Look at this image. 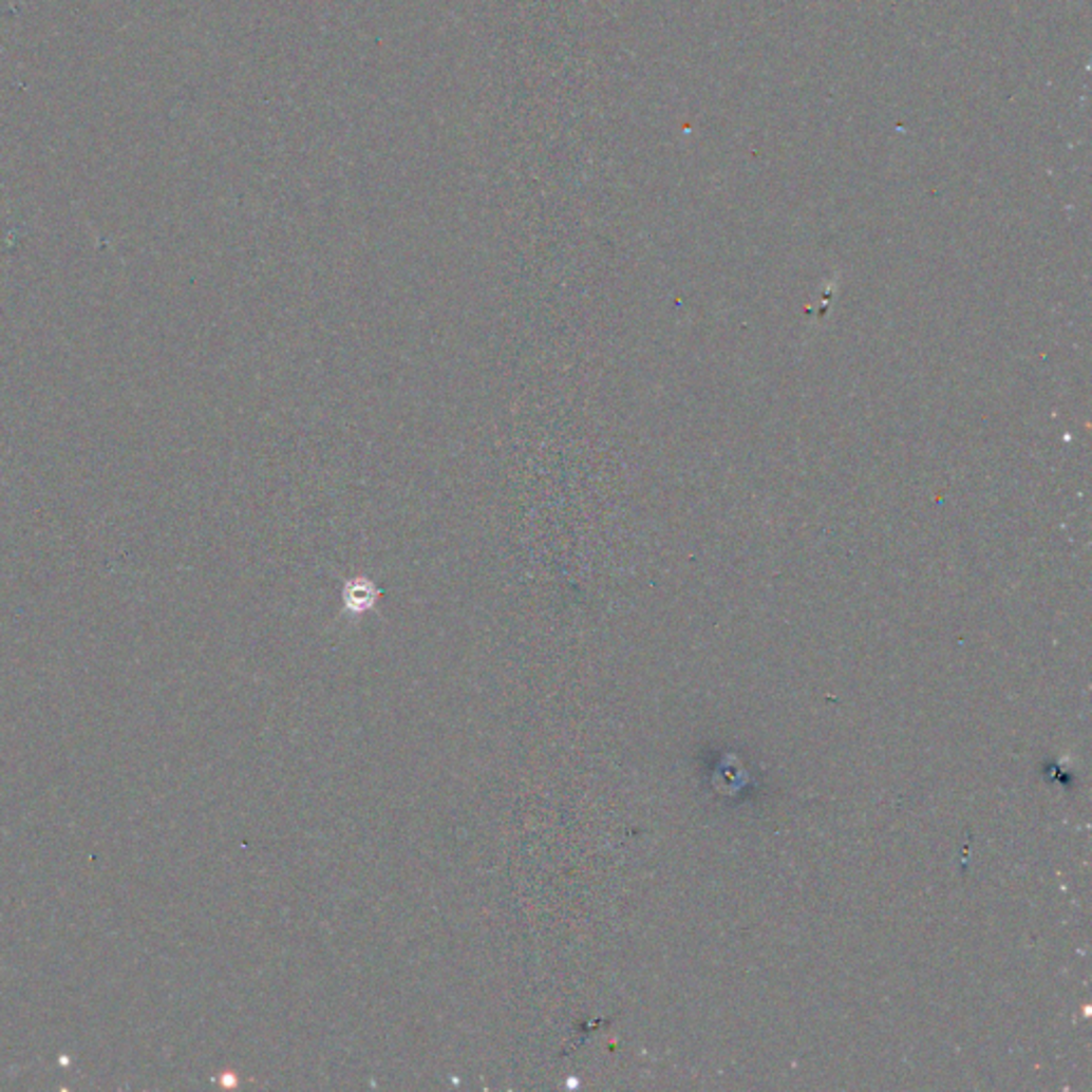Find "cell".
Wrapping results in <instances>:
<instances>
[{
  "mask_svg": "<svg viewBox=\"0 0 1092 1092\" xmlns=\"http://www.w3.org/2000/svg\"><path fill=\"white\" fill-rule=\"evenodd\" d=\"M372 602H374V591L370 585L349 591V606H353L355 610H365L372 606Z\"/></svg>",
  "mask_w": 1092,
  "mask_h": 1092,
  "instance_id": "6da1fadb",
  "label": "cell"
}]
</instances>
